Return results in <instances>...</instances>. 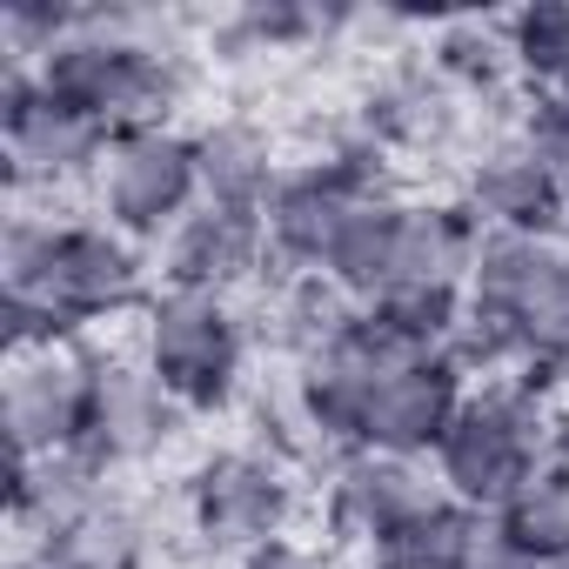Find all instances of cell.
I'll return each instance as SVG.
<instances>
[{
    "instance_id": "22",
    "label": "cell",
    "mask_w": 569,
    "mask_h": 569,
    "mask_svg": "<svg viewBox=\"0 0 569 569\" xmlns=\"http://www.w3.org/2000/svg\"><path fill=\"white\" fill-rule=\"evenodd\" d=\"M489 529H496L502 542L542 556V562H569V462H562V456L542 462V469L496 509Z\"/></svg>"
},
{
    "instance_id": "30",
    "label": "cell",
    "mask_w": 569,
    "mask_h": 569,
    "mask_svg": "<svg viewBox=\"0 0 569 569\" xmlns=\"http://www.w3.org/2000/svg\"><path fill=\"white\" fill-rule=\"evenodd\" d=\"M241 569H316V562H309V556H296L289 542H274V549H254Z\"/></svg>"
},
{
    "instance_id": "29",
    "label": "cell",
    "mask_w": 569,
    "mask_h": 569,
    "mask_svg": "<svg viewBox=\"0 0 569 569\" xmlns=\"http://www.w3.org/2000/svg\"><path fill=\"white\" fill-rule=\"evenodd\" d=\"M476 569H562V562H542V556H529V549H516V542H502V536L489 529V536H482Z\"/></svg>"
},
{
    "instance_id": "8",
    "label": "cell",
    "mask_w": 569,
    "mask_h": 569,
    "mask_svg": "<svg viewBox=\"0 0 569 569\" xmlns=\"http://www.w3.org/2000/svg\"><path fill=\"white\" fill-rule=\"evenodd\" d=\"M174 422H181V402L161 389V376L141 362V356H101V376H94V416H88V436H81V456H94L108 476L128 469V462H148L174 442Z\"/></svg>"
},
{
    "instance_id": "13",
    "label": "cell",
    "mask_w": 569,
    "mask_h": 569,
    "mask_svg": "<svg viewBox=\"0 0 569 569\" xmlns=\"http://www.w3.org/2000/svg\"><path fill=\"white\" fill-rule=\"evenodd\" d=\"M429 502H436L429 476H422L416 462H402V456L349 449V456H336V469H329V529H336L342 542L376 549L389 529H402V522H409L416 509H429Z\"/></svg>"
},
{
    "instance_id": "28",
    "label": "cell",
    "mask_w": 569,
    "mask_h": 569,
    "mask_svg": "<svg viewBox=\"0 0 569 569\" xmlns=\"http://www.w3.org/2000/svg\"><path fill=\"white\" fill-rule=\"evenodd\" d=\"M516 141L569 188V94H529V108L516 121Z\"/></svg>"
},
{
    "instance_id": "1",
    "label": "cell",
    "mask_w": 569,
    "mask_h": 569,
    "mask_svg": "<svg viewBox=\"0 0 569 569\" xmlns=\"http://www.w3.org/2000/svg\"><path fill=\"white\" fill-rule=\"evenodd\" d=\"M34 74L54 101L101 121L108 134L154 128L188 94V54L168 48L148 28V14H101V8H88L81 34H68Z\"/></svg>"
},
{
    "instance_id": "24",
    "label": "cell",
    "mask_w": 569,
    "mask_h": 569,
    "mask_svg": "<svg viewBox=\"0 0 569 569\" xmlns=\"http://www.w3.org/2000/svg\"><path fill=\"white\" fill-rule=\"evenodd\" d=\"M54 549H61L74 569H141V562H148V516H141L128 496H108V502H94Z\"/></svg>"
},
{
    "instance_id": "32",
    "label": "cell",
    "mask_w": 569,
    "mask_h": 569,
    "mask_svg": "<svg viewBox=\"0 0 569 569\" xmlns=\"http://www.w3.org/2000/svg\"><path fill=\"white\" fill-rule=\"evenodd\" d=\"M562 569H569V562H562Z\"/></svg>"
},
{
    "instance_id": "25",
    "label": "cell",
    "mask_w": 569,
    "mask_h": 569,
    "mask_svg": "<svg viewBox=\"0 0 569 569\" xmlns=\"http://www.w3.org/2000/svg\"><path fill=\"white\" fill-rule=\"evenodd\" d=\"M442 81L456 94H502L516 81V54H509V28H482V21H456L436 34V54Z\"/></svg>"
},
{
    "instance_id": "2",
    "label": "cell",
    "mask_w": 569,
    "mask_h": 569,
    "mask_svg": "<svg viewBox=\"0 0 569 569\" xmlns=\"http://www.w3.org/2000/svg\"><path fill=\"white\" fill-rule=\"evenodd\" d=\"M556 456H562V436H556L549 396H529L522 382H489L482 396L462 402L456 429L442 436L436 476H442L449 502H462L476 516H496Z\"/></svg>"
},
{
    "instance_id": "19",
    "label": "cell",
    "mask_w": 569,
    "mask_h": 569,
    "mask_svg": "<svg viewBox=\"0 0 569 569\" xmlns=\"http://www.w3.org/2000/svg\"><path fill=\"white\" fill-rule=\"evenodd\" d=\"M194 168H201V201L208 208H234V214H261L268 194L281 188L274 174V141L241 121V114H221L194 134Z\"/></svg>"
},
{
    "instance_id": "15",
    "label": "cell",
    "mask_w": 569,
    "mask_h": 569,
    "mask_svg": "<svg viewBox=\"0 0 569 569\" xmlns=\"http://www.w3.org/2000/svg\"><path fill=\"white\" fill-rule=\"evenodd\" d=\"M462 101L436 61H402L376 81L369 108H362V128L382 141V148H409V154H436L462 134Z\"/></svg>"
},
{
    "instance_id": "17",
    "label": "cell",
    "mask_w": 569,
    "mask_h": 569,
    "mask_svg": "<svg viewBox=\"0 0 569 569\" xmlns=\"http://www.w3.org/2000/svg\"><path fill=\"white\" fill-rule=\"evenodd\" d=\"M476 248H482V228L462 201H402L396 281L389 289H469Z\"/></svg>"
},
{
    "instance_id": "20",
    "label": "cell",
    "mask_w": 569,
    "mask_h": 569,
    "mask_svg": "<svg viewBox=\"0 0 569 569\" xmlns=\"http://www.w3.org/2000/svg\"><path fill=\"white\" fill-rule=\"evenodd\" d=\"M489 522L449 496H436L429 509H416L402 529H389L369 549V569H476Z\"/></svg>"
},
{
    "instance_id": "26",
    "label": "cell",
    "mask_w": 569,
    "mask_h": 569,
    "mask_svg": "<svg viewBox=\"0 0 569 569\" xmlns=\"http://www.w3.org/2000/svg\"><path fill=\"white\" fill-rule=\"evenodd\" d=\"M349 28V14H316V8H241L214 28L221 54H281V48H309L322 34Z\"/></svg>"
},
{
    "instance_id": "27",
    "label": "cell",
    "mask_w": 569,
    "mask_h": 569,
    "mask_svg": "<svg viewBox=\"0 0 569 569\" xmlns=\"http://www.w3.org/2000/svg\"><path fill=\"white\" fill-rule=\"evenodd\" d=\"M509 54L536 94H569V8H556V0L522 8L509 21Z\"/></svg>"
},
{
    "instance_id": "33",
    "label": "cell",
    "mask_w": 569,
    "mask_h": 569,
    "mask_svg": "<svg viewBox=\"0 0 569 569\" xmlns=\"http://www.w3.org/2000/svg\"><path fill=\"white\" fill-rule=\"evenodd\" d=\"M562 462H569V456H562Z\"/></svg>"
},
{
    "instance_id": "5",
    "label": "cell",
    "mask_w": 569,
    "mask_h": 569,
    "mask_svg": "<svg viewBox=\"0 0 569 569\" xmlns=\"http://www.w3.org/2000/svg\"><path fill=\"white\" fill-rule=\"evenodd\" d=\"M108 141H114V134H108L101 121L74 114L68 101H54L34 68L0 61V148H8V181H14V194L94 181Z\"/></svg>"
},
{
    "instance_id": "23",
    "label": "cell",
    "mask_w": 569,
    "mask_h": 569,
    "mask_svg": "<svg viewBox=\"0 0 569 569\" xmlns=\"http://www.w3.org/2000/svg\"><path fill=\"white\" fill-rule=\"evenodd\" d=\"M356 316H362V302H349L329 274H289L274 296V342L296 362H316Z\"/></svg>"
},
{
    "instance_id": "9",
    "label": "cell",
    "mask_w": 569,
    "mask_h": 569,
    "mask_svg": "<svg viewBox=\"0 0 569 569\" xmlns=\"http://www.w3.org/2000/svg\"><path fill=\"white\" fill-rule=\"evenodd\" d=\"M462 402H469L462 369H456L449 356H422V362H409L402 376H389V382L369 396L356 449L422 462V456H436V449H442V436L456 429Z\"/></svg>"
},
{
    "instance_id": "3",
    "label": "cell",
    "mask_w": 569,
    "mask_h": 569,
    "mask_svg": "<svg viewBox=\"0 0 569 569\" xmlns=\"http://www.w3.org/2000/svg\"><path fill=\"white\" fill-rule=\"evenodd\" d=\"M141 362L161 376V389L181 409H221L248 362V329L228 296L201 289H161L141 316Z\"/></svg>"
},
{
    "instance_id": "21",
    "label": "cell",
    "mask_w": 569,
    "mask_h": 569,
    "mask_svg": "<svg viewBox=\"0 0 569 569\" xmlns=\"http://www.w3.org/2000/svg\"><path fill=\"white\" fill-rule=\"evenodd\" d=\"M396 234H402V201L396 194H376V201H356L336 254H329V281L349 296V302H376L389 296V281H396Z\"/></svg>"
},
{
    "instance_id": "14",
    "label": "cell",
    "mask_w": 569,
    "mask_h": 569,
    "mask_svg": "<svg viewBox=\"0 0 569 569\" xmlns=\"http://www.w3.org/2000/svg\"><path fill=\"white\" fill-rule=\"evenodd\" d=\"M261 261H268L261 214H234V208H208V201L161 241V274H168V289L234 296L241 281L261 274Z\"/></svg>"
},
{
    "instance_id": "18",
    "label": "cell",
    "mask_w": 569,
    "mask_h": 569,
    "mask_svg": "<svg viewBox=\"0 0 569 569\" xmlns=\"http://www.w3.org/2000/svg\"><path fill=\"white\" fill-rule=\"evenodd\" d=\"M14 522L34 536V542H61L94 502H108V469L81 449H61V456H14Z\"/></svg>"
},
{
    "instance_id": "16",
    "label": "cell",
    "mask_w": 569,
    "mask_h": 569,
    "mask_svg": "<svg viewBox=\"0 0 569 569\" xmlns=\"http://www.w3.org/2000/svg\"><path fill=\"white\" fill-rule=\"evenodd\" d=\"M562 261H569V234H482L476 268H469V316H482V322L516 336L522 309L542 296V281Z\"/></svg>"
},
{
    "instance_id": "11",
    "label": "cell",
    "mask_w": 569,
    "mask_h": 569,
    "mask_svg": "<svg viewBox=\"0 0 569 569\" xmlns=\"http://www.w3.org/2000/svg\"><path fill=\"white\" fill-rule=\"evenodd\" d=\"M148 296V254L134 234L114 221H68L61 234V268H54V302L74 329L108 322Z\"/></svg>"
},
{
    "instance_id": "4",
    "label": "cell",
    "mask_w": 569,
    "mask_h": 569,
    "mask_svg": "<svg viewBox=\"0 0 569 569\" xmlns=\"http://www.w3.org/2000/svg\"><path fill=\"white\" fill-rule=\"evenodd\" d=\"M94 201L101 214L134 234V241H168L194 208H201V168H194V134L154 121V128H128L108 141L101 174H94Z\"/></svg>"
},
{
    "instance_id": "12",
    "label": "cell",
    "mask_w": 569,
    "mask_h": 569,
    "mask_svg": "<svg viewBox=\"0 0 569 569\" xmlns=\"http://www.w3.org/2000/svg\"><path fill=\"white\" fill-rule=\"evenodd\" d=\"M356 201H376V194H356L336 168H302V174H281V188L268 194L261 208V234H268V261L296 268V274H322Z\"/></svg>"
},
{
    "instance_id": "31",
    "label": "cell",
    "mask_w": 569,
    "mask_h": 569,
    "mask_svg": "<svg viewBox=\"0 0 569 569\" xmlns=\"http://www.w3.org/2000/svg\"><path fill=\"white\" fill-rule=\"evenodd\" d=\"M14 569H74V562H68L54 542H28V549L14 556Z\"/></svg>"
},
{
    "instance_id": "6",
    "label": "cell",
    "mask_w": 569,
    "mask_h": 569,
    "mask_svg": "<svg viewBox=\"0 0 569 569\" xmlns=\"http://www.w3.org/2000/svg\"><path fill=\"white\" fill-rule=\"evenodd\" d=\"M289 509H296V482L261 449H221L188 482V529L214 556L248 562L254 549H274V536L289 529Z\"/></svg>"
},
{
    "instance_id": "10",
    "label": "cell",
    "mask_w": 569,
    "mask_h": 569,
    "mask_svg": "<svg viewBox=\"0 0 569 569\" xmlns=\"http://www.w3.org/2000/svg\"><path fill=\"white\" fill-rule=\"evenodd\" d=\"M462 208L476 214L482 234H562V214H569V188L516 141H489L469 174H462Z\"/></svg>"
},
{
    "instance_id": "7",
    "label": "cell",
    "mask_w": 569,
    "mask_h": 569,
    "mask_svg": "<svg viewBox=\"0 0 569 569\" xmlns=\"http://www.w3.org/2000/svg\"><path fill=\"white\" fill-rule=\"evenodd\" d=\"M94 376H101V356L88 342H54L34 356H14L8 389H0V422H8L14 456L81 449L88 416H94Z\"/></svg>"
}]
</instances>
